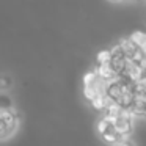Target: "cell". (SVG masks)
I'll return each mask as SVG.
<instances>
[{
  "mask_svg": "<svg viewBox=\"0 0 146 146\" xmlns=\"http://www.w3.org/2000/svg\"><path fill=\"white\" fill-rule=\"evenodd\" d=\"M113 126H115V129H116V132L119 133L123 138H127L133 130V116L130 115L129 110L123 108L119 116L115 118Z\"/></svg>",
  "mask_w": 146,
  "mask_h": 146,
  "instance_id": "cell-1",
  "label": "cell"
},
{
  "mask_svg": "<svg viewBox=\"0 0 146 146\" xmlns=\"http://www.w3.org/2000/svg\"><path fill=\"white\" fill-rule=\"evenodd\" d=\"M94 72L98 74L101 79H104V80H113V79H116V72L113 71V68L110 66V64H98V66L94 68Z\"/></svg>",
  "mask_w": 146,
  "mask_h": 146,
  "instance_id": "cell-2",
  "label": "cell"
},
{
  "mask_svg": "<svg viewBox=\"0 0 146 146\" xmlns=\"http://www.w3.org/2000/svg\"><path fill=\"white\" fill-rule=\"evenodd\" d=\"M101 138L104 140V143H107V145H111L113 146L115 143H118L123 137L119 135V133L116 132V129H115V126H111V127H108L107 130H105L104 133H101Z\"/></svg>",
  "mask_w": 146,
  "mask_h": 146,
  "instance_id": "cell-3",
  "label": "cell"
},
{
  "mask_svg": "<svg viewBox=\"0 0 146 146\" xmlns=\"http://www.w3.org/2000/svg\"><path fill=\"white\" fill-rule=\"evenodd\" d=\"M13 108V99L7 93H0V111H7Z\"/></svg>",
  "mask_w": 146,
  "mask_h": 146,
  "instance_id": "cell-4",
  "label": "cell"
},
{
  "mask_svg": "<svg viewBox=\"0 0 146 146\" xmlns=\"http://www.w3.org/2000/svg\"><path fill=\"white\" fill-rule=\"evenodd\" d=\"M129 38L132 39V41L135 42V44L138 46L140 49H141L143 46L146 44V33H145V32H133L132 35L129 36Z\"/></svg>",
  "mask_w": 146,
  "mask_h": 146,
  "instance_id": "cell-5",
  "label": "cell"
},
{
  "mask_svg": "<svg viewBox=\"0 0 146 146\" xmlns=\"http://www.w3.org/2000/svg\"><path fill=\"white\" fill-rule=\"evenodd\" d=\"M110 60H111V52L110 50H101L98 55H96V61H98V64H107V63H110Z\"/></svg>",
  "mask_w": 146,
  "mask_h": 146,
  "instance_id": "cell-6",
  "label": "cell"
},
{
  "mask_svg": "<svg viewBox=\"0 0 146 146\" xmlns=\"http://www.w3.org/2000/svg\"><path fill=\"white\" fill-rule=\"evenodd\" d=\"M83 96H85V99H88V101H91L93 98H96V96H98V91H96L94 85H83Z\"/></svg>",
  "mask_w": 146,
  "mask_h": 146,
  "instance_id": "cell-7",
  "label": "cell"
},
{
  "mask_svg": "<svg viewBox=\"0 0 146 146\" xmlns=\"http://www.w3.org/2000/svg\"><path fill=\"white\" fill-rule=\"evenodd\" d=\"M11 86H13V80H11L10 76H0V90H10Z\"/></svg>",
  "mask_w": 146,
  "mask_h": 146,
  "instance_id": "cell-8",
  "label": "cell"
},
{
  "mask_svg": "<svg viewBox=\"0 0 146 146\" xmlns=\"http://www.w3.org/2000/svg\"><path fill=\"white\" fill-rule=\"evenodd\" d=\"M98 74L94 72V69L93 71H90V72H86L85 76H83V85H93V83L98 80Z\"/></svg>",
  "mask_w": 146,
  "mask_h": 146,
  "instance_id": "cell-9",
  "label": "cell"
},
{
  "mask_svg": "<svg viewBox=\"0 0 146 146\" xmlns=\"http://www.w3.org/2000/svg\"><path fill=\"white\" fill-rule=\"evenodd\" d=\"M113 146H135V145H133V143L130 141L129 138H121L119 141H118V143H115Z\"/></svg>",
  "mask_w": 146,
  "mask_h": 146,
  "instance_id": "cell-10",
  "label": "cell"
},
{
  "mask_svg": "<svg viewBox=\"0 0 146 146\" xmlns=\"http://www.w3.org/2000/svg\"><path fill=\"white\" fill-rule=\"evenodd\" d=\"M141 64H143V66H145V68H146V54H145V58H143V61H141Z\"/></svg>",
  "mask_w": 146,
  "mask_h": 146,
  "instance_id": "cell-11",
  "label": "cell"
},
{
  "mask_svg": "<svg viewBox=\"0 0 146 146\" xmlns=\"http://www.w3.org/2000/svg\"><path fill=\"white\" fill-rule=\"evenodd\" d=\"M141 50H143V54H146V44H145V46H143V47H141Z\"/></svg>",
  "mask_w": 146,
  "mask_h": 146,
  "instance_id": "cell-12",
  "label": "cell"
},
{
  "mask_svg": "<svg viewBox=\"0 0 146 146\" xmlns=\"http://www.w3.org/2000/svg\"><path fill=\"white\" fill-rule=\"evenodd\" d=\"M145 118H146V108H145Z\"/></svg>",
  "mask_w": 146,
  "mask_h": 146,
  "instance_id": "cell-13",
  "label": "cell"
},
{
  "mask_svg": "<svg viewBox=\"0 0 146 146\" xmlns=\"http://www.w3.org/2000/svg\"><path fill=\"white\" fill-rule=\"evenodd\" d=\"M111 2H118V0H111Z\"/></svg>",
  "mask_w": 146,
  "mask_h": 146,
  "instance_id": "cell-14",
  "label": "cell"
}]
</instances>
